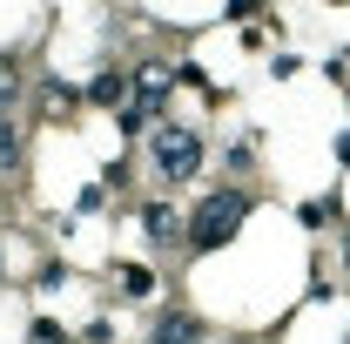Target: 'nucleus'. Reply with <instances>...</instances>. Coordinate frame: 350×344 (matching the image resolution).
<instances>
[{"label": "nucleus", "mask_w": 350, "mask_h": 344, "mask_svg": "<svg viewBox=\"0 0 350 344\" xmlns=\"http://www.w3.org/2000/svg\"><path fill=\"white\" fill-rule=\"evenodd\" d=\"M7 95H14V68L0 61V101H7Z\"/></svg>", "instance_id": "nucleus-6"}, {"label": "nucleus", "mask_w": 350, "mask_h": 344, "mask_svg": "<svg viewBox=\"0 0 350 344\" xmlns=\"http://www.w3.org/2000/svg\"><path fill=\"white\" fill-rule=\"evenodd\" d=\"M155 162H162V175H196L202 142H196L189 129H162V135H155Z\"/></svg>", "instance_id": "nucleus-2"}, {"label": "nucleus", "mask_w": 350, "mask_h": 344, "mask_svg": "<svg viewBox=\"0 0 350 344\" xmlns=\"http://www.w3.org/2000/svg\"><path fill=\"white\" fill-rule=\"evenodd\" d=\"M243 210H250V203H243L236 189L209 196V203L196 210V223H189V243H196V250H222V243H229V236L243 230Z\"/></svg>", "instance_id": "nucleus-1"}, {"label": "nucleus", "mask_w": 350, "mask_h": 344, "mask_svg": "<svg viewBox=\"0 0 350 344\" xmlns=\"http://www.w3.org/2000/svg\"><path fill=\"white\" fill-rule=\"evenodd\" d=\"M148 236H175V216H169V203H148Z\"/></svg>", "instance_id": "nucleus-4"}, {"label": "nucleus", "mask_w": 350, "mask_h": 344, "mask_svg": "<svg viewBox=\"0 0 350 344\" xmlns=\"http://www.w3.org/2000/svg\"><path fill=\"white\" fill-rule=\"evenodd\" d=\"M0 162H21V135L14 129H0Z\"/></svg>", "instance_id": "nucleus-5"}, {"label": "nucleus", "mask_w": 350, "mask_h": 344, "mask_svg": "<svg viewBox=\"0 0 350 344\" xmlns=\"http://www.w3.org/2000/svg\"><path fill=\"white\" fill-rule=\"evenodd\" d=\"M155 344H196V317H169V324L155 331Z\"/></svg>", "instance_id": "nucleus-3"}]
</instances>
